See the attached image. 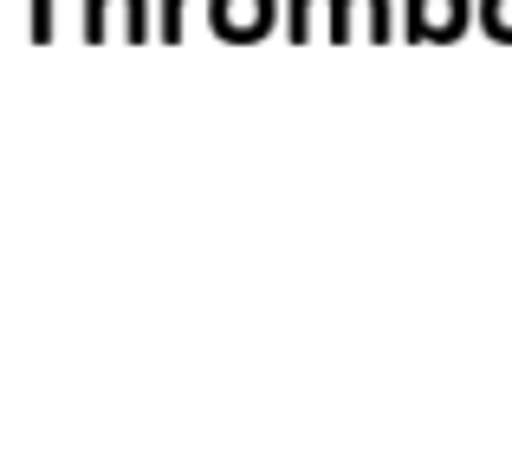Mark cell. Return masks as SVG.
<instances>
[{
	"label": "cell",
	"instance_id": "cell-1",
	"mask_svg": "<svg viewBox=\"0 0 512 460\" xmlns=\"http://www.w3.org/2000/svg\"><path fill=\"white\" fill-rule=\"evenodd\" d=\"M480 26L493 39H512V0H480Z\"/></svg>",
	"mask_w": 512,
	"mask_h": 460
}]
</instances>
